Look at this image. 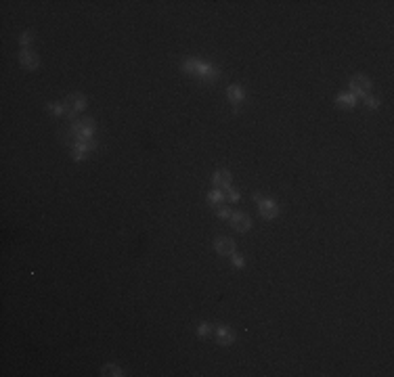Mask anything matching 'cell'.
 I'll return each instance as SVG.
<instances>
[{"label":"cell","mask_w":394,"mask_h":377,"mask_svg":"<svg viewBox=\"0 0 394 377\" xmlns=\"http://www.w3.org/2000/svg\"><path fill=\"white\" fill-rule=\"evenodd\" d=\"M183 72L197 78L199 82H206V84H212V82H216L220 78L218 67L204 63V61H197V59H187V61L183 63Z\"/></svg>","instance_id":"1"},{"label":"cell","mask_w":394,"mask_h":377,"mask_svg":"<svg viewBox=\"0 0 394 377\" xmlns=\"http://www.w3.org/2000/svg\"><path fill=\"white\" fill-rule=\"evenodd\" d=\"M63 109H65V115L69 120H76V115L86 109V97L80 92H71L63 101Z\"/></svg>","instance_id":"2"},{"label":"cell","mask_w":394,"mask_h":377,"mask_svg":"<svg viewBox=\"0 0 394 377\" xmlns=\"http://www.w3.org/2000/svg\"><path fill=\"white\" fill-rule=\"evenodd\" d=\"M69 128H71V132H74L76 140H92V134H94V120H92V117H84V120H74Z\"/></svg>","instance_id":"3"},{"label":"cell","mask_w":394,"mask_h":377,"mask_svg":"<svg viewBox=\"0 0 394 377\" xmlns=\"http://www.w3.org/2000/svg\"><path fill=\"white\" fill-rule=\"evenodd\" d=\"M71 147H74V151H71V159L84 161L88 157V153L97 149V140H76Z\"/></svg>","instance_id":"4"},{"label":"cell","mask_w":394,"mask_h":377,"mask_svg":"<svg viewBox=\"0 0 394 377\" xmlns=\"http://www.w3.org/2000/svg\"><path fill=\"white\" fill-rule=\"evenodd\" d=\"M369 90H371V80H369L367 76H352L350 78V92L354 94V97H367Z\"/></svg>","instance_id":"5"},{"label":"cell","mask_w":394,"mask_h":377,"mask_svg":"<svg viewBox=\"0 0 394 377\" xmlns=\"http://www.w3.org/2000/svg\"><path fill=\"white\" fill-rule=\"evenodd\" d=\"M258 202V210H260V216L267 218V220H273L279 216V206L273 202V199H256Z\"/></svg>","instance_id":"6"},{"label":"cell","mask_w":394,"mask_h":377,"mask_svg":"<svg viewBox=\"0 0 394 377\" xmlns=\"http://www.w3.org/2000/svg\"><path fill=\"white\" fill-rule=\"evenodd\" d=\"M229 220H231V225L237 233H245V231L252 229V218H249L245 212H233Z\"/></svg>","instance_id":"7"},{"label":"cell","mask_w":394,"mask_h":377,"mask_svg":"<svg viewBox=\"0 0 394 377\" xmlns=\"http://www.w3.org/2000/svg\"><path fill=\"white\" fill-rule=\"evenodd\" d=\"M19 63H21V67L23 69H36L40 65V59H38V55H36L34 51H28V49H23L21 53H19Z\"/></svg>","instance_id":"8"},{"label":"cell","mask_w":394,"mask_h":377,"mask_svg":"<svg viewBox=\"0 0 394 377\" xmlns=\"http://www.w3.org/2000/svg\"><path fill=\"white\" fill-rule=\"evenodd\" d=\"M214 250L218 256H233L235 254V241L229 237H218L214 241Z\"/></svg>","instance_id":"9"},{"label":"cell","mask_w":394,"mask_h":377,"mask_svg":"<svg viewBox=\"0 0 394 377\" xmlns=\"http://www.w3.org/2000/svg\"><path fill=\"white\" fill-rule=\"evenodd\" d=\"M231 182H233V176H231L229 170H218V172H214V176H212L214 188H220V191H222V188H229Z\"/></svg>","instance_id":"10"},{"label":"cell","mask_w":394,"mask_h":377,"mask_svg":"<svg viewBox=\"0 0 394 377\" xmlns=\"http://www.w3.org/2000/svg\"><path fill=\"white\" fill-rule=\"evenodd\" d=\"M226 97H229V101H231V105H241L243 103V99H245V90L239 86V84H231L229 88H226Z\"/></svg>","instance_id":"11"},{"label":"cell","mask_w":394,"mask_h":377,"mask_svg":"<svg viewBox=\"0 0 394 377\" xmlns=\"http://www.w3.org/2000/svg\"><path fill=\"white\" fill-rule=\"evenodd\" d=\"M216 341H218L220 346H231L233 341H235V331H233V329H229V327L220 325L216 329Z\"/></svg>","instance_id":"12"},{"label":"cell","mask_w":394,"mask_h":377,"mask_svg":"<svg viewBox=\"0 0 394 377\" xmlns=\"http://www.w3.org/2000/svg\"><path fill=\"white\" fill-rule=\"evenodd\" d=\"M336 105L340 109H354L356 107V97L352 92H342L336 97Z\"/></svg>","instance_id":"13"},{"label":"cell","mask_w":394,"mask_h":377,"mask_svg":"<svg viewBox=\"0 0 394 377\" xmlns=\"http://www.w3.org/2000/svg\"><path fill=\"white\" fill-rule=\"evenodd\" d=\"M224 193L220 191V188H214V191H210L208 193V204L210 206H214V208H216V206H220V204H224Z\"/></svg>","instance_id":"14"},{"label":"cell","mask_w":394,"mask_h":377,"mask_svg":"<svg viewBox=\"0 0 394 377\" xmlns=\"http://www.w3.org/2000/svg\"><path fill=\"white\" fill-rule=\"evenodd\" d=\"M101 375L103 377H122L124 375V371L120 369V367H117V364H105V367L101 369Z\"/></svg>","instance_id":"15"},{"label":"cell","mask_w":394,"mask_h":377,"mask_svg":"<svg viewBox=\"0 0 394 377\" xmlns=\"http://www.w3.org/2000/svg\"><path fill=\"white\" fill-rule=\"evenodd\" d=\"M212 333H214V325H212V323H199V325H197V335H199V337L206 339V337H210Z\"/></svg>","instance_id":"16"},{"label":"cell","mask_w":394,"mask_h":377,"mask_svg":"<svg viewBox=\"0 0 394 377\" xmlns=\"http://www.w3.org/2000/svg\"><path fill=\"white\" fill-rule=\"evenodd\" d=\"M46 109H49L53 115H57V117H61V115H65V109H63V103H46Z\"/></svg>","instance_id":"17"},{"label":"cell","mask_w":394,"mask_h":377,"mask_svg":"<svg viewBox=\"0 0 394 377\" xmlns=\"http://www.w3.org/2000/svg\"><path fill=\"white\" fill-rule=\"evenodd\" d=\"M231 208L229 206H224V204H220V206H216V216L218 218H231Z\"/></svg>","instance_id":"18"},{"label":"cell","mask_w":394,"mask_h":377,"mask_svg":"<svg viewBox=\"0 0 394 377\" xmlns=\"http://www.w3.org/2000/svg\"><path fill=\"white\" fill-rule=\"evenodd\" d=\"M32 40H34V32H32V30H26V32H23L21 36H19V44H21V46L32 44Z\"/></svg>","instance_id":"19"},{"label":"cell","mask_w":394,"mask_h":377,"mask_svg":"<svg viewBox=\"0 0 394 377\" xmlns=\"http://www.w3.org/2000/svg\"><path fill=\"white\" fill-rule=\"evenodd\" d=\"M365 105H367L369 109H377L379 105H381V101H379V99H373V97H369V94H367V97H365Z\"/></svg>","instance_id":"20"},{"label":"cell","mask_w":394,"mask_h":377,"mask_svg":"<svg viewBox=\"0 0 394 377\" xmlns=\"http://www.w3.org/2000/svg\"><path fill=\"white\" fill-rule=\"evenodd\" d=\"M231 262H233V266H235V268H243V264H245L243 258H241V256H237V254H233V256H231Z\"/></svg>","instance_id":"21"},{"label":"cell","mask_w":394,"mask_h":377,"mask_svg":"<svg viewBox=\"0 0 394 377\" xmlns=\"http://www.w3.org/2000/svg\"><path fill=\"white\" fill-rule=\"evenodd\" d=\"M224 197L229 199V202H239V193H237L235 188H231V186H229V193H226Z\"/></svg>","instance_id":"22"}]
</instances>
